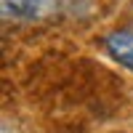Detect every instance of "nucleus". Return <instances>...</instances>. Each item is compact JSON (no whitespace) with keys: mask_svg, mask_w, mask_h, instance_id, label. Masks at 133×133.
Here are the masks:
<instances>
[{"mask_svg":"<svg viewBox=\"0 0 133 133\" xmlns=\"http://www.w3.org/2000/svg\"><path fill=\"white\" fill-rule=\"evenodd\" d=\"M61 0H0L3 19L14 21H45L59 14Z\"/></svg>","mask_w":133,"mask_h":133,"instance_id":"f257e3e1","label":"nucleus"},{"mask_svg":"<svg viewBox=\"0 0 133 133\" xmlns=\"http://www.w3.org/2000/svg\"><path fill=\"white\" fill-rule=\"evenodd\" d=\"M117 61H120V64H123V66H125V69H130V72H133V51H128V53H125V56H120Z\"/></svg>","mask_w":133,"mask_h":133,"instance_id":"7ed1b4c3","label":"nucleus"},{"mask_svg":"<svg viewBox=\"0 0 133 133\" xmlns=\"http://www.w3.org/2000/svg\"><path fill=\"white\" fill-rule=\"evenodd\" d=\"M104 48L112 53L115 59L125 56L128 51H133V32H109L104 37Z\"/></svg>","mask_w":133,"mask_h":133,"instance_id":"f03ea898","label":"nucleus"}]
</instances>
